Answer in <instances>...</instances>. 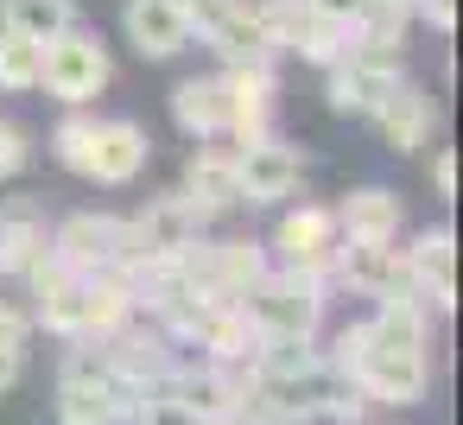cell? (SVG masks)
Masks as SVG:
<instances>
[{
    "mask_svg": "<svg viewBox=\"0 0 463 425\" xmlns=\"http://www.w3.org/2000/svg\"><path fill=\"white\" fill-rule=\"evenodd\" d=\"M267 267H273V260H267V241H241V235H197V241L178 254L184 292L203 298L210 311H241Z\"/></svg>",
    "mask_w": 463,
    "mask_h": 425,
    "instance_id": "cell-1",
    "label": "cell"
},
{
    "mask_svg": "<svg viewBox=\"0 0 463 425\" xmlns=\"http://www.w3.org/2000/svg\"><path fill=\"white\" fill-rule=\"evenodd\" d=\"M115 83V58L109 45L77 20L71 33L45 39V71H39V90L58 102V109H96Z\"/></svg>",
    "mask_w": 463,
    "mask_h": 425,
    "instance_id": "cell-2",
    "label": "cell"
},
{
    "mask_svg": "<svg viewBox=\"0 0 463 425\" xmlns=\"http://www.w3.org/2000/svg\"><path fill=\"white\" fill-rule=\"evenodd\" d=\"M241 311L254 317L260 336H317V330H324V311H330V286H324L317 273L267 267Z\"/></svg>",
    "mask_w": 463,
    "mask_h": 425,
    "instance_id": "cell-3",
    "label": "cell"
},
{
    "mask_svg": "<svg viewBox=\"0 0 463 425\" xmlns=\"http://www.w3.org/2000/svg\"><path fill=\"white\" fill-rule=\"evenodd\" d=\"M400 77H406V52H393V45H355L349 39V52L324 71V102H330V115L368 121Z\"/></svg>",
    "mask_w": 463,
    "mask_h": 425,
    "instance_id": "cell-4",
    "label": "cell"
},
{
    "mask_svg": "<svg viewBox=\"0 0 463 425\" xmlns=\"http://www.w3.org/2000/svg\"><path fill=\"white\" fill-rule=\"evenodd\" d=\"M52 254L71 273H121L140 254V241H134L128 216H115V210H77V216L52 222Z\"/></svg>",
    "mask_w": 463,
    "mask_h": 425,
    "instance_id": "cell-5",
    "label": "cell"
},
{
    "mask_svg": "<svg viewBox=\"0 0 463 425\" xmlns=\"http://www.w3.org/2000/svg\"><path fill=\"white\" fill-rule=\"evenodd\" d=\"M216 77H222V140L229 146L279 134L273 128V115H279V64H229Z\"/></svg>",
    "mask_w": 463,
    "mask_h": 425,
    "instance_id": "cell-6",
    "label": "cell"
},
{
    "mask_svg": "<svg viewBox=\"0 0 463 425\" xmlns=\"http://www.w3.org/2000/svg\"><path fill=\"white\" fill-rule=\"evenodd\" d=\"M298 184H305V153H298L292 140L267 134V140L235 146V191H241V210H279V203L298 197Z\"/></svg>",
    "mask_w": 463,
    "mask_h": 425,
    "instance_id": "cell-7",
    "label": "cell"
},
{
    "mask_svg": "<svg viewBox=\"0 0 463 425\" xmlns=\"http://www.w3.org/2000/svg\"><path fill=\"white\" fill-rule=\"evenodd\" d=\"M343 235H336V216L330 203H279V222L267 235V260L273 267H292V273H330Z\"/></svg>",
    "mask_w": 463,
    "mask_h": 425,
    "instance_id": "cell-8",
    "label": "cell"
},
{
    "mask_svg": "<svg viewBox=\"0 0 463 425\" xmlns=\"http://www.w3.org/2000/svg\"><path fill=\"white\" fill-rule=\"evenodd\" d=\"M368 128L381 134V146H387V153L412 159V153H425V146L438 140V96H431L425 83L400 77V83L381 96V109L368 115Z\"/></svg>",
    "mask_w": 463,
    "mask_h": 425,
    "instance_id": "cell-9",
    "label": "cell"
},
{
    "mask_svg": "<svg viewBox=\"0 0 463 425\" xmlns=\"http://www.w3.org/2000/svg\"><path fill=\"white\" fill-rule=\"evenodd\" d=\"M400 267H406V292L431 311V317H444L450 305H457V235L438 222V229H419L406 248H400Z\"/></svg>",
    "mask_w": 463,
    "mask_h": 425,
    "instance_id": "cell-10",
    "label": "cell"
},
{
    "mask_svg": "<svg viewBox=\"0 0 463 425\" xmlns=\"http://www.w3.org/2000/svg\"><path fill=\"white\" fill-rule=\"evenodd\" d=\"M349 381L374 406H419L425 387H431V349H381V343H368Z\"/></svg>",
    "mask_w": 463,
    "mask_h": 425,
    "instance_id": "cell-11",
    "label": "cell"
},
{
    "mask_svg": "<svg viewBox=\"0 0 463 425\" xmlns=\"http://www.w3.org/2000/svg\"><path fill=\"white\" fill-rule=\"evenodd\" d=\"M330 298L349 292V298H387V292H406V267H400V248L393 241H343L330 273H324Z\"/></svg>",
    "mask_w": 463,
    "mask_h": 425,
    "instance_id": "cell-12",
    "label": "cell"
},
{
    "mask_svg": "<svg viewBox=\"0 0 463 425\" xmlns=\"http://www.w3.org/2000/svg\"><path fill=\"white\" fill-rule=\"evenodd\" d=\"M153 165V134L134 121V115H102V134H96V159H90V184L102 191H128L140 184Z\"/></svg>",
    "mask_w": 463,
    "mask_h": 425,
    "instance_id": "cell-13",
    "label": "cell"
},
{
    "mask_svg": "<svg viewBox=\"0 0 463 425\" xmlns=\"http://www.w3.org/2000/svg\"><path fill=\"white\" fill-rule=\"evenodd\" d=\"M134 241H140V254H184L197 235H210V216L172 184V191H159V197H146L134 216Z\"/></svg>",
    "mask_w": 463,
    "mask_h": 425,
    "instance_id": "cell-14",
    "label": "cell"
},
{
    "mask_svg": "<svg viewBox=\"0 0 463 425\" xmlns=\"http://www.w3.org/2000/svg\"><path fill=\"white\" fill-rule=\"evenodd\" d=\"M178 191H184L210 222L229 216V210H241V191H235V146H229V140H197L191 159H184Z\"/></svg>",
    "mask_w": 463,
    "mask_h": 425,
    "instance_id": "cell-15",
    "label": "cell"
},
{
    "mask_svg": "<svg viewBox=\"0 0 463 425\" xmlns=\"http://www.w3.org/2000/svg\"><path fill=\"white\" fill-rule=\"evenodd\" d=\"M330 216H336V235H343V241H400V229H406V197L387 191V184H355V191H343V197L330 203Z\"/></svg>",
    "mask_w": 463,
    "mask_h": 425,
    "instance_id": "cell-16",
    "label": "cell"
},
{
    "mask_svg": "<svg viewBox=\"0 0 463 425\" xmlns=\"http://www.w3.org/2000/svg\"><path fill=\"white\" fill-rule=\"evenodd\" d=\"M121 39L146 64H172V58H184L197 45L191 39V20L178 7H165V0H128V7H121Z\"/></svg>",
    "mask_w": 463,
    "mask_h": 425,
    "instance_id": "cell-17",
    "label": "cell"
},
{
    "mask_svg": "<svg viewBox=\"0 0 463 425\" xmlns=\"http://www.w3.org/2000/svg\"><path fill=\"white\" fill-rule=\"evenodd\" d=\"M140 406V387L128 374L109 381H58V425H128Z\"/></svg>",
    "mask_w": 463,
    "mask_h": 425,
    "instance_id": "cell-18",
    "label": "cell"
},
{
    "mask_svg": "<svg viewBox=\"0 0 463 425\" xmlns=\"http://www.w3.org/2000/svg\"><path fill=\"white\" fill-rule=\"evenodd\" d=\"M52 248V222H45V203L33 191H14L0 197V279H20L39 254Z\"/></svg>",
    "mask_w": 463,
    "mask_h": 425,
    "instance_id": "cell-19",
    "label": "cell"
},
{
    "mask_svg": "<svg viewBox=\"0 0 463 425\" xmlns=\"http://www.w3.org/2000/svg\"><path fill=\"white\" fill-rule=\"evenodd\" d=\"M172 393L197 412V419H229L235 412V400H241V368H222V362H178V374H172Z\"/></svg>",
    "mask_w": 463,
    "mask_h": 425,
    "instance_id": "cell-20",
    "label": "cell"
},
{
    "mask_svg": "<svg viewBox=\"0 0 463 425\" xmlns=\"http://www.w3.org/2000/svg\"><path fill=\"white\" fill-rule=\"evenodd\" d=\"M172 121L178 134L197 146V140H222V77L216 71H197V77H178L172 83Z\"/></svg>",
    "mask_w": 463,
    "mask_h": 425,
    "instance_id": "cell-21",
    "label": "cell"
},
{
    "mask_svg": "<svg viewBox=\"0 0 463 425\" xmlns=\"http://www.w3.org/2000/svg\"><path fill=\"white\" fill-rule=\"evenodd\" d=\"M368 343H381V349H431V311L412 292H387L368 311Z\"/></svg>",
    "mask_w": 463,
    "mask_h": 425,
    "instance_id": "cell-22",
    "label": "cell"
},
{
    "mask_svg": "<svg viewBox=\"0 0 463 425\" xmlns=\"http://www.w3.org/2000/svg\"><path fill=\"white\" fill-rule=\"evenodd\" d=\"M134 317L140 305H134L128 273H83V336H115Z\"/></svg>",
    "mask_w": 463,
    "mask_h": 425,
    "instance_id": "cell-23",
    "label": "cell"
},
{
    "mask_svg": "<svg viewBox=\"0 0 463 425\" xmlns=\"http://www.w3.org/2000/svg\"><path fill=\"white\" fill-rule=\"evenodd\" d=\"M412 0H355V14H349V39L355 45H393L406 52L412 39Z\"/></svg>",
    "mask_w": 463,
    "mask_h": 425,
    "instance_id": "cell-24",
    "label": "cell"
},
{
    "mask_svg": "<svg viewBox=\"0 0 463 425\" xmlns=\"http://www.w3.org/2000/svg\"><path fill=\"white\" fill-rule=\"evenodd\" d=\"M96 134H102V115L96 109H64L58 128H52V159L71 172V178H90V159H96Z\"/></svg>",
    "mask_w": 463,
    "mask_h": 425,
    "instance_id": "cell-25",
    "label": "cell"
},
{
    "mask_svg": "<svg viewBox=\"0 0 463 425\" xmlns=\"http://www.w3.org/2000/svg\"><path fill=\"white\" fill-rule=\"evenodd\" d=\"M0 26L45 45V39L77 26V0H0Z\"/></svg>",
    "mask_w": 463,
    "mask_h": 425,
    "instance_id": "cell-26",
    "label": "cell"
},
{
    "mask_svg": "<svg viewBox=\"0 0 463 425\" xmlns=\"http://www.w3.org/2000/svg\"><path fill=\"white\" fill-rule=\"evenodd\" d=\"M39 71H45V45L0 26V96H33Z\"/></svg>",
    "mask_w": 463,
    "mask_h": 425,
    "instance_id": "cell-27",
    "label": "cell"
},
{
    "mask_svg": "<svg viewBox=\"0 0 463 425\" xmlns=\"http://www.w3.org/2000/svg\"><path fill=\"white\" fill-rule=\"evenodd\" d=\"M343 52H349V26H343V20H324V14H311V20L298 26V39H292V52H286V58H298V64H311V71H330Z\"/></svg>",
    "mask_w": 463,
    "mask_h": 425,
    "instance_id": "cell-28",
    "label": "cell"
},
{
    "mask_svg": "<svg viewBox=\"0 0 463 425\" xmlns=\"http://www.w3.org/2000/svg\"><path fill=\"white\" fill-rule=\"evenodd\" d=\"M128 425H197V412L172 393V381H153V387H140V406Z\"/></svg>",
    "mask_w": 463,
    "mask_h": 425,
    "instance_id": "cell-29",
    "label": "cell"
},
{
    "mask_svg": "<svg viewBox=\"0 0 463 425\" xmlns=\"http://www.w3.org/2000/svg\"><path fill=\"white\" fill-rule=\"evenodd\" d=\"M368 406H374V400H368V393H362L355 381H336V374H330L317 419H330V425H362V419H368Z\"/></svg>",
    "mask_w": 463,
    "mask_h": 425,
    "instance_id": "cell-30",
    "label": "cell"
},
{
    "mask_svg": "<svg viewBox=\"0 0 463 425\" xmlns=\"http://www.w3.org/2000/svg\"><path fill=\"white\" fill-rule=\"evenodd\" d=\"M26 165H33V134H26L20 121L0 115V184H20Z\"/></svg>",
    "mask_w": 463,
    "mask_h": 425,
    "instance_id": "cell-31",
    "label": "cell"
},
{
    "mask_svg": "<svg viewBox=\"0 0 463 425\" xmlns=\"http://www.w3.org/2000/svg\"><path fill=\"white\" fill-rule=\"evenodd\" d=\"M26 336H33V311H26L20 298H0V343H7V349H26Z\"/></svg>",
    "mask_w": 463,
    "mask_h": 425,
    "instance_id": "cell-32",
    "label": "cell"
},
{
    "mask_svg": "<svg viewBox=\"0 0 463 425\" xmlns=\"http://www.w3.org/2000/svg\"><path fill=\"white\" fill-rule=\"evenodd\" d=\"M431 197H438V203L457 197V153H450V146H431Z\"/></svg>",
    "mask_w": 463,
    "mask_h": 425,
    "instance_id": "cell-33",
    "label": "cell"
},
{
    "mask_svg": "<svg viewBox=\"0 0 463 425\" xmlns=\"http://www.w3.org/2000/svg\"><path fill=\"white\" fill-rule=\"evenodd\" d=\"M20 374H26V349H7V343H0V393H7Z\"/></svg>",
    "mask_w": 463,
    "mask_h": 425,
    "instance_id": "cell-34",
    "label": "cell"
},
{
    "mask_svg": "<svg viewBox=\"0 0 463 425\" xmlns=\"http://www.w3.org/2000/svg\"><path fill=\"white\" fill-rule=\"evenodd\" d=\"M311 14H324V20H343L349 26V14H355V0H305Z\"/></svg>",
    "mask_w": 463,
    "mask_h": 425,
    "instance_id": "cell-35",
    "label": "cell"
},
{
    "mask_svg": "<svg viewBox=\"0 0 463 425\" xmlns=\"http://www.w3.org/2000/svg\"><path fill=\"white\" fill-rule=\"evenodd\" d=\"M165 7H178V14H184V20H191V14H197V7H203V0H165Z\"/></svg>",
    "mask_w": 463,
    "mask_h": 425,
    "instance_id": "cell-36",
    "label": "cell"
},
{
    "mask_svg": "<svg viewBox=\"0 0 463 425\" xmlns=\"http://www.w3.org/2000/svg\"><path fill=\"white\" fill-rule=\"evenodd\" d=\"M197 425H229V419H197Z\"/></svg>",
    "mask_w": 463,
    "mask_h": 425,
    "instance_id": "cell-37",
    "label": "cell"
},
{
    "mask_svg": "<svg viewBox=\"0 0 463 425\" xmlns=\"http://www.w3.org/2000/svg\"><path fill=\"white\" fill-rule=\"evenodd\" d=\"M362 425H393V419H362Z\"/></svg>",
    "mask_w": 463,
    "mask_h": 425,
    "instance_id": "cell-38",
    "label": "cell"
}]
</instances>
